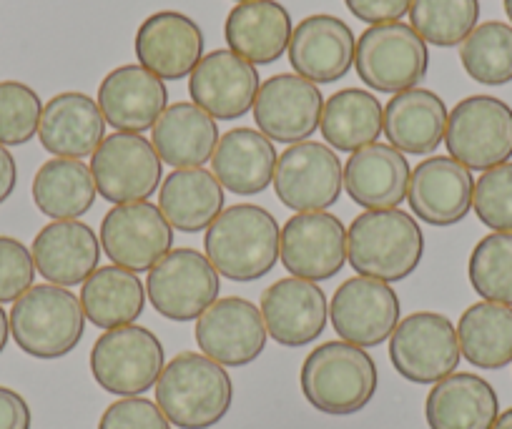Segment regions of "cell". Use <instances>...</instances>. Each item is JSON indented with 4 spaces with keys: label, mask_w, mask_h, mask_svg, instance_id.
<instances>
[{
    "label": "cell",
    "mask_w": 512,
    "mask_h": 429,
    "mask_svg": "<svg viewBox=\"0 0 512 429\" xmlns=\"http://www.w3.org/2000/svg\"><path fill=\"white\" fill-rule=\"evenodd\" d=\"M204 249L221 276L249 284L264 279L277 266L282 229L262 206L236 204L221 211L206 229Z\"/></svg>",
    "instance_id": "1"
},
{
    "label": "cell",
    "mask_w": 512,
    "mask_h": 429,
    "mask_svg": "<svg viewBox=\"0 0 512 429\" xmlns=\"http://www.w3.org/2000/svg\"><path fill=\"white\" fill-rule=\"evenodd\" d=\"M425 256V234L407 211H364L347 229V261L359 276L405 281Z\"/></svg>",
    "instance_id": "2"
},
{
    "label": "cell",
    "mask_w": 512,
    "mask_h": 429,
    "mask_svg": "<svg viewBox=\"0 0 512 429\" xmlns=\"http://www.w3.org/2000/svg\"><path fill=\"white\" fill-rule=\"evenodd\" d=\"M234 384L206 354L181 352L156 382V404L179 429H211L229 414Z\"/></svg>",
    "instance_id": "3"
},
{
    "label": "cell",
    "mask_w": 512,
    "mask_h": 429,
    "mask_svg": "<svg viewBox=\"0 0 512 429\" xmlns=\"http://www.w3.org/2000/svg\"><path fill=\"white\" fill-rule=\"evenodd\" d=\"M377 364L349 342H324L302 364V392L317 412L332 417L357 414L377 392Z\"/></svg>",
    "instance_id": "4"
},
{
    "label": "cell",
    "mask_w": 512,
    "mask_h": 429,
    "mask_svg": "<svg viewBox=\"0 0 512 429\" xmlns=\"http://www.w3.org/2000/svg\"><path fill=\"white\" fill-rule=\"evenodd\" d=\"M11 337L33 359H61L81 344L86 332V314L81 299L63 286H31L13 302Z\"/></svg>",
    "instance_id": "5"
},
{
    "label": "cell",
    "mask_w": 512,
    "mask_h": 429,
    "mask_svg": "<svg viewBox=\"0 0 512 429\" xmlns=\"http://www.w3.org/2000/svg\"><path fill=\"white\" fill-rule=\"evenodd\" d=\"M354 68L367 88L397 96L425 81L430 51L415 28L407 23H379L359 36L354 48Z\"/></svg>",
    "instance_id": "6"
},
{
    "label": "cell",
    "mask_w": 512,
    "mask_h": 429,
    "mask_svg": "<svg viewBox=\"0 0 512 429\" xmlns=\"http://www.w3.org/2000/svg\"><path fill=\"white\" fill-rule=\"evenodd\" d=\"M166 367L164 344L151 329L128 324L108 329L91 349L96 384L118 397H139L159 382Z\"/></svg>",
    "instance_id": "7"
},
{
    "label": "cell",
    "mask_w": 512,
    "mask_h": 429,
    "mask_svg": "<svg viewBox=\"0 0 512 429\" xmlns=\"http://www.w3.org/2000/svg\"><path fill=\"white\" fill-rule=\"evenodd\" d=\"M445 146L470 171L512 159V108L495 96H467L447 116Z\"/></svg>",
    "instance_id": "8"
},
{
    "label": "cell",
    "mask_w": 512,
    "mask_h": 429,
    "mask_svg": "<svg viewBox=\"0 0 512 429\" xmlns=\"http://www.w3.org/2000/svg\"><path fill=\"white\" fill-rule=\"evenodd\" d=\"M390 359L407 382L437 384L455 374L462 359L455 324L437 312H415L400 319L390 337Z\"/></svg>",
    "instance_id": "9"
},
{
    "label": "cell",
    "mask_w": 512,
    "mask_h": 429,
    "mask_svg": "<svg viewBox=\"0 0 512 429\" xmlns=\"http://www.w3.org/2000/svg\"><path fill=\"white\" fill-rule=\"evenodd\" d=\"M219 271L196 249H171L146 279V297L171 322H194L219 299Z\"/></svg>",
    "instance_id": "10"
},
{
    "label": "cell",
    "mask_w": 512,
    "mask_h": 429,
    "mask_svg": "<svg viewBox=\"0 0 512 429\" xmlns=\"http://www.w3.org/2000/svg\"><path fill=\"white\" fill-rule=\"evenodd\" d=\"M161 164L154 143L141 133H111L91 156L96 191L108 204H136L156 194L161 186Z\"/></svg>",
    "instance_id": "11"
},
{
    "label": "cell",
    "mask_w": 512,
    "mask_h": 429,
    "mask_svg": "<svg viewBox=\"0 0 512 429\" xmlns=\"http://www.w3.org/2000/svg\"><path fill=\"white\" fill-rule=\"evenodd\" d=\"M272 184L287 209L297 214L324 211L342 196L344 166L337 151L324 143L302 141L279 156Z\"/></svg>",
    "instance_id": "12"
},
{
    "label": "cell",
    "mask_w": 512,
    "mask_h": 429,
    "mask_svg": "<svg viewBox=\"0 0 512 429\" xmlns=\"http://www.w3.org/2000/svg\"><path fill=\"white\" fill-rule=\"evenodd\" d=\"M402 317L400 297L390 284L352 276L342 281L329 302V319L342 342L354 347H379L392 337Z\"/></svg>",
    "instance_id": "13"
},
{
    "label": "cell",
    "mask_w": 512,
    "mask_h": 429,
    "mask_svg": "<svg viewBox=\"0 0 512 429\" xmlns=\"http://www.w3.org/2000/svg\"><path fill=\"white\" fill-rule=\"evenodd\" d=\"M101 246L116 266L151 271L174 246V229L151 201L118 204L103 216Z\"/></svg>",
    "instance_id": "14"
},
{
    "label": "cell",
    "mask_w": 512,
    "mask_h": 429,
    "mask_svg": "<svg viewBox=\"0 0 512 429\" xmlns=\"http://www.w3.org/2000/svg\"><path fill=\"white\" fill-rule=\"evenodd\" d=\"M256 128L277 143H302L319 128L324 111V96L317 83L279 73L262 83L254 101Z\"/></svg>",
    "instance_id": "15"
},
{
    "label": "cell",
    "mask_w": 512,
    "mask_h": 429,
    "mask_svg": "<svg viewBox=\"0 0 512 429\" xmlns=\"http://www.w3.org/2000/svg\"><path fill=\"white\" fill-rule=\"evenodd\" d=\"M196 344L221 367H246L267 347V324L256 304L241 297L216 299L196 319Z\"/></svg>",
    "instance_id": "16"
},
{
    "label": "cell",
    "mask_w": 512,
    "mask_h": 429,
    "mask_svg": "<svg viewBox=\"0 0 512 429\" xmlns=\"http://www.w3.org/2000/svg\"><path fill=\"white\" fill-rule=\"evenodd\" d=\"M279 259L297 279H332L347 264V229L327 211L294 214L282 229Z\"/></svg>",
    "instance_id": "17"
},
{
    "label": "cell",
    "mask_w": 512,
    "mask_h": 429,
    "mask_svg": "<svg viewBox=\"0 0 512 429\" xmlns=\"http://www.w3.org/2000/svg\"><path fill=\"white\" fill-rule=\"evenodd\" d=\"M204 31L194 18L176 11H159L136 31L134 51L139 66L161 81H181L191 76L204 58Z\"/></svg>",
    "instance_id": "18"
},
{
    "label": "cell",
    "mask_w": 512,
    "mask_h": 429,
    "mask_svg": "<svg viewBox=\"0 0 512 429\" xmlns=\"http://www.w3.org/2000/svg\"><path fill=\"white\" fill-rule=\"evenodd\" d=\"M259 312L274 342L282 347H307L327 329L329 302L317 281L287 276L264 289Z\"/></svg>",
    "instance_id": "19"
},
{
    "label": "cell",
    "mask_w": 512,
    "mask_h": 429,
    "mask_svg": "<svg viewBox=\"0 0 512 429\" xmlns=\"http://www.w3.org/2000/svg\"><path fill=\"white\" fill-rule=\"evenodd\" d=\"M259 71L234 51H211L199 61L189 81V93L214 121H236L254 108Z\"/></svg>",
    "instance_id": "20"
},
{
    "label": "cell",
    "mask_w": 512,
    "mask_h": 429,
    "mask_svg": "<svg viewBox=\"0 0 512 429\" xmlns=\"http://www.w3.org/2000/svg\"><path fill=\"white\" fill-rule=\"evenodd\" d=\"M472 191L475 179L470 169L452 156H430L412 171L407 201L412 214L425 224L455 226L472 211Z\"/></svg>",
    "instance_id": "21"
},
{
    "label": "cell",
    "mask_w": 512,
    "mask_h": 429,
    "mask_svg": "<svg viewBox=\"0 0 512 429\" xmlns=\"http://www.w3.org/2000/svg\"><path fill=\"white\" fill-rule=\"evenodd\" d=\"M354 48L357 38L342 18L317 13L297 23L287 53L297 76L324 86L352 71Z\"/></svg>",
    "instance_id": "22"
},
{
    "label": "cell",
    "mask_w": 512,
    "mask_h": 429,
    "mask_svg": "<svg viewBox=\"0 0 512 429\" xmlns=\"http://www.w3.org/2000/svg\"><path fill=\"white\" fill-rule=\"evenodd\" d=\"M98 108L116 131L144 133L169 108V88L144 66H118L101 81Z\"/></svg>",
    "instance_id": "23"
},
{
    "label": "cell",
    "mask_w": 512,
    "mask_h": 429,
    "mask_svg": "<svg viewBox=\"0 0 512 429\" xmlns=\"http://www.w3.org/2000/svg\"><path fill=\"white\" fill-rule=\"evenodd\" d=\"M33 264L53 286L83 284L101 261V239L78 219L51 221L33 239Z\"/></svg>",
    "instance_id": "24"
},
{
    "label": "cell",
    "mask_w": 512,
    "mask_h": 429,
    "mask_svg": "<svg viewBox=\"0 0 512 429\" xmlns=\"http://www.w3.org/2000/svg\"><path fill=\"white\" fill-rule=\"evenodd\" d=\"M38 138L43 149L53 154V159L81 161L96 154L106 138V118L98 108V101L86 93H58L43 106Z\"/></svg>",
    "instance_id": "25"
},
{
    "label": "cell",
    "mask_w": 512,
    "mask_h": 429,
    "mask_svg": "<svg viewBox=\"0 0 512 429\" xmlns=\"http://www.w3.org/2000/svg\"><path fill=\"white\" fill-rule=\"evenodd\" d=\"M410 161L390 143H372L354 151L344 164V189L367 211L400 209L410 189Z\"/></svg>",
    "instance_id": "26"
},
{
    "label": "cell",
    "mask_w": 512,
    "mask_h": 429,
    "mask_svg": "<svg viewBox=\"0 0 512 429\" xmlns=\"http://www.w3.org/2000/svg\"><path fill=\"white\" fill-rule=\"evenodd\" d=\"M292 16L277 0H246L229 11L224 38L229 51L251 66H272L292 41Z\"/></svg>",
    "instance_id": "27"
},
{
    "label": "cell",
    "mask_w": 512,
    "mask_h": 429,
    "mask_svg": "<svg viewBox=\"0 0 512 429\" xmlns=\"http://www.w3.org/2000/svg\"><path fill=\"white\" fill-rule=\"evenodd\" d=\"M277 161V149L262 131L231 128L216 143L211 169L226 191L236 196H256L272 186Z\"/></svg>",
    "instance_id": "28"
},
{
    "label": "cell",
    "mask_w": 512,
    "mask_h": 429,
    "mask_svg": "<svg viewBox=\"0 0 512 429\" xmlns=\"http://www.w3.org/2000/svg\"><path fill=\"white\" fill-rule=\"evenodd\" d=\"M447 106L435 91L410 88L384 106L382 133L400 154L427 156L445 141Z\"/></svg>",
    "instance_id": "29"
},
{
    "label": "cell",
    "mask_w": 512,
    "mask_h": 429,
    "mask_svg": "<svg viewBox=\"0 0 512 429\" xmlns=\"http://www.w3.org/2000/svg\"><path fill=\"white\" fill-rule=\"evenodd\" d=\"M425 417L430 429H492L500 417V399L487 379L455 372L430 389Z\"/></svg>",
    "instance_id": "30"
},
{
    "label": "cell",
    "mask_w": 512,
    "mask_h": 429,
    "mask_svg": "<svg viewBox=\"0 0 512 429\" xmlns=\"http://www.w3.org/2000/svg\"><path fill=\"white\" fill-rule=\"evenodd\" d=\"M151 143L164 164L174 169H201L219 143V126L196 103H174L151 128Z\"/></svg>",
    "instance_id": "31"
},
{
    "label": "cell",
    "mask_w": 512,
    "mask_h": 429,
    "mask_svg": "<svg viewBox=\"0 0 512 429\" xmlns=\"http://www.w3.org/2000/svg\"><path fill=\"white\" fill-rule=\"evenodd\" d=\"M159 209L171 229L196 234L209 229L224 211V186L214 171L176 169L159 189Z\"/></svg>",
    "instance_id": "32"
},
{
    "label": "cell",
    "mask_w": 512,
    "mask_h": 429,
    "mask_svg": "<svg viewBox=\"0 0 512 429\" xmlns=\"http://www.w3.org/2000/svg\"><path fill=\"white\" fill-rule=\"evenodd\" d=\"M83 314L98 329L134 324L144 314L146 286L139 274L123 266H98L81 286Z\"/></svg>",
    "instance_id": "33"
},
{
    "label": "cell",
    "mask_w": 512,
    "mask_h": 429,
    "mask_svg": "<svg viewBox=\"0 0 512 429\" xmlns=\"http://www.w3.org/2000/svg\"><path fill=\"white\" fill-rule=\"evenodd\" d=\"M382 126L384 106L374 93L362 91V88H344L329 96V101H324L322 121H319L324 141L332 149L347 151V154L377 143Z\"/></svg>",
    "instance_id": "34"
},
{
    "label": "cell",
    "mask_w": 512,
    "mask_h": 429,
    "mask_svg": "<svg viewBox=\"0 0 512 429\" xmlns=\"http://www.w3.org/2000/svg\"><path fill=\"white\" fill-rule=\"evenodd\" d=\"M33 201L38 211L53 221L81 219L93 209L96 181L91 166L76 159H51L36 171Z\"/></svg>",
    "instance_id": "35"
},
{
    "label": "cell",
    "mask_w": 512,
    "mask_h": 429,
    "mask_svg": "<svg viewBox=\"0 0 512 429\" xmlns=\"http://www.w3.org/2000/svg\"><path fill=\"white\" fill-rule=\"evenodd\" d=\"M460 352L472 367L502 369L512 364V307L477 302L457 322Z\"/></svg>",
    "instance_id": "36"
},
{
    "label": "cell",
    "mask_w": 512,
    "mask_h": 429,
    "mask_svg": "<svg viewBox=\"0 0 512 429\" xmlns=\"http://www.w3.org/2000/svg\"><path fill=\"white\" fill-rule=\"evenodd\" d=\"M460 61L467 76L482 86L512 81V26L500 21L480 23L460 43Z\"/></svg>",
    "instance_id": "37"
},
{
    "label": "cell",
    "mask_w": 512,
    "mask_h": 429,
    "mask_svg": "<svg viewBox=\"0 0 512 429\" xmlns=\"http://www.w3.org/2000/svg\"><path fill=\"white\" fill-rule=\"evenodd\" d=\"M410 21L425 43L437 48L460 46L477 28L480 0H412Z\"/></svg>",
    "instance_id": "38"
},
{
    "label": "cell",
    "mask_w": 512,
    "mask_h": 429,
    "mask_svg": "<svg viewBox=\"0 0 512 429\" xmlns=\"http://www.w3.org/2000/svg\"><path fill=\"white\" fill-rule=\"evenodd\" d=\"M467 276L485 302L512 307V231H492L477 241Z\"/></svg>",
    "instance_id": "39"
},
{
    "label": "cell",
    "mask_w": 512,
    "mask_h": 429,
    "mask_svg": "<svg viewBox=\"0 0 512 429\" xmlns=\"http://www.w3.org/2000/svg\"><path fill=\"white\" fill-rule=\"evenodd\" d=\"M43 116L41 96L21 81H0V143L23 146L38 133Z\"/></svg>",
    "instance_id": "40"
},
{
    "label": "cell",
    "mask_w": 512,
    "mask_h": 429,
    "mask_svg": "<svg viewBox=\"0 0 512 429\" xmlns=\"http://www.w3.org/2000/svg\"><path fill=\"white\" fill-rule=\"evenodd\" d=\"M477 219L492 231H512V161L482 171L472 191Z\"/></svg>",
    "instance_id": "41"
},
{
    "label": "cell",
    "mask_w": 512,
    "mask_h": 429,
    "mask_svg": "<svg viewBox=\"0 0 512 429\" xmlns=\"http://www.w3.org/2000/svg\"><path fill=\"white\" fill-rule=\"evenodd\" d=\"M36 264L23 241L0 236V304L18 302L33 286Z\"/></svg>",
    "instance_id": "42"
},
{
    "label": "cell",
    "mask_w": 512,
    "mask_h": 429,
    "mask_svg": "<svg viewBox=\"0 0 512 429\" xmlns=\"http://www.w3.org/2000/svg\"><path fill=\"white\" fill-rule=\"evenodd\" d=\"M98 429H171V422L151 399L123 397L108 404Z\"/></svg>",
    "instance_id": "43"
},
{
    "label": "cell",
    "mask_w": 512,
    "mask_h": 429,
    "mask_svg": "<svg viewBox=\"0 0 512 429\" xmlns=\"http://www.w3.org/2000/svg\"><path fill=\"white\" fill-rule=\"evenodd\" d=\"M357 21L379 26V23L402 21V16L410 13L412 0H344Z\"/></svg>",
    "instance_id": "44"
},
{
    "label": "cell",
    "mask_w": 512,
    "mask_h": 429,
    "mask_svg": "<svg viewBox=\"0 0 512 429\" xmlns=\"http://www.w3.org/2000/svg\"><path fill=\"white\" fill-rule=\"evenodd\" d=\"M31 407L16 389L0 387V429H31Z\"/></svg>",
    "instance_id": "45"
},
{
    "label": "cell",
    "mask_w": 512,
    "mask_h": 429,
    "mask_svg": "<svg viewBox=\"0 0 512 429\" xmlns=\"http://www.w3.org/2000/svg\"><path fill=\"white\" fill-rule=\"evenodd\" d=\"M18 184V166L11 151L0 143V204H6Z\"/></svg>",
    "instance_id": "46"
},
{
    "label": "cell",
    "mask_w": 512,
    "mask_h": 429,
    "mask_svg": "<svg viewBox=\"0 0 512 429\" xmlns=\"http://www.w3.org/2000/svg\"><path fill=\"white\" fill-rule=\"evenodd\" d=\"M8 339H11V322H8V314H6V309L0 307V354L6 352V347H8Z\"/></svg>",
    "instance_id": "47"
},
{
    "label": "cell",
    "mask_w": 512,
    "mask_h": 429,
    "mask_svg": "<svg viewBox=\"0 0 512 429\" xmlns=\"http://www.w3.org/2000/svg\"><path fill=\"white\" fill-rule=\"evenodd\" d=\"M492 429H512V407L507 409V412H502L500 417L495 419V424H492Z\"/></svg>",
    "instance_id": "48"
},
{
    "label": "cell",
    "mask_w": 512,
    "mask_h": 429,
    "mask_svg": "<svg viewBox=\"0 0 512 429\" xmlns=\"http://www.w3.org/2000/svg\"><path fill=\"white\" fill-rule=\"evenodd\" d=\"M505 13H507V21L512 23V0H505Z\"/></svg>",
    "instance_id": "49"
},
{
    "label": "cell",
    "mask_w": 512,
    "mask_h": 429,
    "mask_svg": "<svg viewBox=\"0 0 512 429\" xmlns=\"http://www.w3.org/2000/svg\"><path fill=\"white\" fill-rule=\"evenodd\" d=\"M239 3H246V0H239Z\"/></svg>",
    "instance_id": "50"
}]
</instances>
